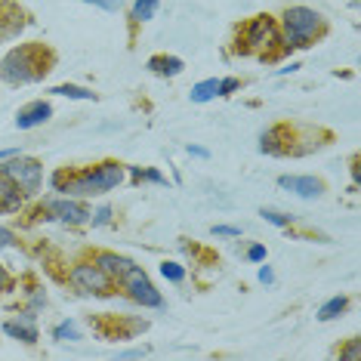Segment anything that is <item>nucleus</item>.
<instances>
[{"instance_id": "b1692460", "label": "nucleus", "mask_w": 361, "mask_h": 361, "mask_svg": "<svg viewBox=\"0 0 361 361\" xmlns=\"http://www.w3.org/2000/svg\"><path fill=\"white\" fill-rule=\"evenodd\" d=\"M108 219H112V207H99V210L90 216V223H93V225H105Z\"/></svg>"}, {"instance_id": "f257e3e1", "label": "nucleus", "mask_w": 361, "mask_h": 361, "mask_svg": "<svg viewBox=\"0 0 361 361\" xmlns=\"http://www.w3.org/2000/svg\"><path fill=\"white\" fill-rule=\"evenodd\" d=\"M124 182V164L121 161H99L93 167L84 170H56L50 179V186L56 192L77 195V198H90V195H105L112 188H118Z\"/></svg>"}, {"instance_id": "2f4dec72", "label": "nucleus", "mask_w": 361, "mask_h": 361, "mask_svg": "<svg viewBox=\"0 0 361 361\" xmlns=\"http://www.w3.org/2000/svg\"><path fill=\"white\" fill-rule=\"evenodd\" d=\"M19 155V149H0V161H7V158Z\"/></svg>"}, {"instance_id": "cd10ccee", "label": "nucleus", "mask_w": 361, "mask_h": 361, "mask_svg": "<svg viewBox=\"0 0 361 361\" xmlns=\"http://www.w3.org/2000/svg\"><path fill=\"white\" fill-rule=\"evenodd\" d=\"M13 244H16V235L10 229H3V225H0V250H3V247H13Z\"/></svg>"}, {"instance_id": "7c9ffc66", "label": "nucleus", "mask_w": 361, "mask_h": 361, "mask_svg": "<svg viewBox=\"0 0 361 361\" xmlns=\"http://www.w3.org/2000/svg\"><path fill=\"white\" fill-rule=\"evenodd\" d=\"M188 155H192V158H210V151L201 149V145H188Z\"/></svg>"}, {"instance_id": "4468645a", "label": "nucleus", "mask_w": 361, "mask_h": 361, "mask_svg": "<svg viewBox=\"0 0 361 361\" xmlns=\"http://www.w3.org/2000/svg\"><path fill=\"white\" fill-rule=\"evenodd\" d=\"M346 309H349V297H334L318 309V321H334V318H340Z\"/></svg>"}, {"instance_id": "9d476101", "label": "nucleus", "mask_w": 361, "mask_h": 361, "mask_svg": "<svg viewBox=\"0 0 361 361\" xmlns=\"http://www.w3.org/2000/svg\"><path fill=\"white\" fill-rule=\"evenodd\" d=\"M50 114H53L50 102L34 99V102H28V105H22L19 112H16V127H19V130H32V127L47 124V121H50Z\"/></svg>"}, {"instance_id": "0eeeda50", "label": "nucleus", "mask_w": 361, "mask_h": 361, "mask_svg": "<svg viewBox=\"0 0 361 361\" xmlns=\"http://www.w3.org/2000/svg\"><path fill=\"white\" fill-rule=\"evenodd\" d=\"M69 281L84 293H93V297H112L114 293V278L108 272H102L93 260L90 262H75L69 272Z\"/></svg>"}, {"instance_id": "9b49d317", "label": "nucleus", "mask_w": 361, "mask_h": 361, "mask_svg": "<svg viewBox=\"0 0 361 361\" xmlns=\"http://www.w3.org/2000/svg\"><path fill=\"white\" fill-rule=\"evenodd\" d=\"M281 188H290L299 198H321L324 195V182L318 176H281L278 179Z\"/></svg>"}, {"instance_id": "f8f14e48", "label": "nucleus", "mask_w": 361, "mask_h": 361, "mask_svg": "<svg viewBox=\"0 0 361 361\" xmlns=\"http://www.w3.org/2000/svg\"><path fill=\"white\" fill-rule=\"evenodd\" d=\"M93 262L102 269V272L112 275L114 281H118L121 275H124V269L130 266V260H127V256H118V253H112V250H96V253H93Z\"/></svg>"}, {"instance_id": "20e7f679", "label": "nucleus", "mask_w": 361, "mask_h": 361, "mask_svg": "<svg viewBox=\"0 0 361 361\" xmlns=\"http://www.w3.org/2000/svg\"><path fill=\"white\" fill-rule=\"evenodd\" d=\"M278 44H284L281 40V28H278V22L272 19V16H253L250 22H244L241 25V32H238V47H235V53H262L266 56V50H275Z\"/></svg>"}, {"instance_id": "4be33fe9", "label": "nucleus", "mask_w": 361, "mask_h": 361, "mask_svg": "<svg viewBox=\"0 0 361 361\" xmlns=\"http://www.w3.org/2000/svg\"><path fill=\"white\" fill-rule=\"evenodd\" d=\"M238 87H241V81H238V77H223V81H219V96L235 93Z\"/></svg>"}, {"instance_id": "f03ea898", "label": "nucleus", "mask_w": 361, "mask_h": 361, "mask_svg": "<svg viewBox=\"0 0 361 361\" xmlns=\"http://www.w3.org/2000/svg\"><path fill=\"white\" fill-rule=\"evenodd\" d=\"M56 65V53L47 44H19L0 59V81L7 84H34L47 77Z\"/></svg>"}, {"instance_id": "2eb2a0df", "label": "nucleus", "mask_w": 361, "mask_h": 361, "mask_svg": "<svg viewBox=\"0 0 361 361\" xmlns=\"http://www.w3.org/2000/svg\"><path fill=\"white\" fill-rule=\"evenodd\" d=\"M158 3H161V0H136V3H133V13H130L133 25H142V22L155 19Z\"/></svg>"}, {"instance_id": "6ab92c4d", "label": "nucleus", "mask_w": 361, "mask_h": 361, "mask_svg": "<svg viewBox=\"0 0 361 361\" xmlns=\"http://www.w3.org/2000/svg\"><path fill=\"white\" fill-rule=\"evenodd\" d=\"M161 275H164L167 281H173V284L186 281V269H182L179 262H161Z\"/></svg>"}, {"instance_id": "1a4fd4ad", "label": "nucleus", "mask_w": 361, "mask_h": 361, "mask_svg": "<svg viewBox=\"0 0 361 361\" xmlns=\"http://www.w3.org/2000/svg\"><path fill=\"white\" fill-rule=\"evenodd\" d=\"M3 334L13 336V340H22L25 346H34V343L40 340L38 318H34L32 312H25V315H19V318H10V321H3Z\"/></svg>"}, {"instance_id": "393cba45", "label": "nucleus", "mask_w": 361, "mask_h": 361, "mask_svg": "<svg viewBox=\"0 0 361 361\" xmlns=\"http://www.w3.org/2000/svg\"><path fill=\"white\" fill-rule=\"evenodd\" d=\"M340 358H352V361H358L361 358V349H358V340H352L346 349H340Z\"/></svg>"}, {"instance_id": "a211bd4d", "label": "nucleus", "mask_w": 361, "mask_h": 361, "mask_svg": "<svg viewBox=\"0 0 361 361\" xmlns=\"http://www.w3.org/2000/svg\"><path fill=\"white\" fill-rule=\"evenodd\" d=\"M53 340H59V343H77V340H81V330H77L75 321H62V324H56V327H53Z\"/></svg>"}, {"instance_id": "c85d7f7f", "label": "nucleus", "mask_w": 361, "mask_h": 361, "mask_svg": "<svg viewBox=\"0 0 361 361\" xmlns=\"http://www.w3.org/2000/svg\"><path fill=\"white\" fill-rule=\"evenodd\" d=\"M10 287H13V275H10L7 269L0 266V293H3V290H10Z\"/></svg>"}, {"instance_id": "c756f323", "label": "nucleus", "mask_w": 361, "mask_h": 361, "mask_svg": "<svg viewBox=\"0 0 361 361\" xmlns=\"http://www.w3.org/2000/svg\"><path fill=\"white\" fill-rule=\"evenodd\" d=\"M260 281H262V284H272V281H275V272H272L269 266H260Z\"/></svg>"}, {"instance_id": "f3484780", "label": "nucleus", "mask_w": 361, "mask_h": 361, "mask_svg": "<svg viewBox=\"0 0 361 361\" xmlns=\"http://www.w3.org/2000/svg\"><path fill=\"white\" fill-rule=\"evenodd\" d=\"M53 96H69V99H96L93 90L87 87H77V84H62V87H53Z\"/></svg>"}, {"instance_id": "6e6552de", "label": "nucleus", "mask_w": 361, "mask_h": 361, "mask_svg": "<svg viewBox=\"0 0 361 361\" xmlns=\"http://www.w3.org/2000/svg\"><path fill=\"white\" fill-rule=\"evenodd\" d=\"M40 213H47V219H59L65 225H87L93 213L87 210L84 204L77 201H69V198H59V201H44Z\"/></svg>"}, {"instance_id": "39448f33", "label": "nucleus", "mask_w": 361, "mask_h": 361, "mask_svg": "<svg viewBox=\"0 0 361 361\" xmlns=\"http://www.w3.org/2000/svg\"><path fill=\"white\" fill-rule=\"evenodd\" d=\"M118 281H121L124 293L133 299V303L145 306V309H161V306H164L161 290H158V287L151 284V278L145 275V269L136 266V262H130V266L124 269V275H121Z\"/></svg>"}, {"instance_id": "ddd939ff", "label": "nucleus", "mask_w": 361, "mask_h": 361, "mask_svg": "<svg viewBox=\"0 0 361 361\" xmlns=\"http://www.w3.org/2000/svg\"><path fill=\"white\" fill-rule=\"evenodd\" d=\"M182 69H186V65L176 56H151L149 59V71H155V75H161V77H176Z\"/></svg>"}, {"instance_id": "423d86ee", "label": "nucleus", "mask_w": 361, "mask_h": 361, "mask_svg": "<svg viewBox=\"0 0 361 361\" xmlns=\"http://www.w3.org/2000/svg\"><path fill=\"white\" fill-rule=\"evenodd\" d=\"M0 173L7 176L22 195H28V198L38 195L40 182H44V167H40V161H34V158H22V155L7 158V164L0 167Z\"/></svg>"}, {"instance_id": "a878e982", "label": "nucleus", "mask_w": 361, "mask_h": 361, "mask_svg": "<svg viewBox=\"0 0 361 361\" xmlns=\"http://www.w3.org/2000/svg\"><path fill=\"white\" fill-rule=\"evenodd\" d=\"M247 260L250 262H262L266 260V247H262V244H253V247L247 250Z\"/></svg>"}, {"instance_id": "7ed1b4c3", "label": "nucleus", "mask_w": 361, "mask_h": 361, "mask_svg": "<svg viewBox=\"0 0 361 361\" xmlns=\"http://www.w3.org/2000/svg\"><path fill=\"white\" fill-rule=\"evenodd\" d=\"M281 32H284V47L287 50H303V47H312L318 38L327 34V25H324L321 13L309 7H287L284 16H281Z\"/></svg>"}, {"instance_id": "5701e85b", "label": "nucleus", "mask_w": 361, "mask_h": 361, "mask_svg": "<svg viewBox=\"0 0 361 361\" xmlns=\"http://www.w3.org/2000/svg\"><path fill=\"white\" fill-rule=\"evenodd\" d=\"M213 235H219V238H238V235H241V229H238V225H213Z\"/></svg>"}, {"instance_id": "dca6fc26", "label": "nucleus", "mask_w": 361, "mask_h": 361, "mask_svg": "<svg viewBox=\"0 0 361 361\" xmlns=\"http://www.w3.org/2000/svg\"><path fill=\"white\" fill-rule=\"evenodd\" d=\"M219 96V81L216 77H207V81L195 84L192 87V102H210Z\"/></svg>"}, {"instance_id": "412c9836", "label": "nucleus", "mask_w": 361, "mask_h": 361, "mask_svg": "<svg viewBox=\"0 0 361 361\" xmlns=\"http://www.w3.org/2000/svg\"><path fill=\"white\" fill-rule=\"evenodd\" d=\"M260 216H266L272 225H281V229H287L290 225V216H284V213H278V210H260Z\"/></svg>"}, {"instance_id": "bb28decb", "label": "nucleus", "mask_w": 361, "mask_h": 361, "mask_svg": "<svg viewBox=\"0 0 361 361\" xmlns=\"http://www.w3.org/2000/svg\"><path fill=\"white\" fill-rule=\"evenodd\" d=\"M87 3H96V7H102V10H108V13H114V10H121V3H124V0H87Z\"/></svg>"}, {"instance_id": "aec40b11", "label": "nucleus", "mask_w": 361, "mask_h": 361, "mask_svg": "<svg viewBox=\"0 0 361 361\" xmlns=\"http://www.w3.org/2000/svg\"><path fill=\"white\" fill-rule=\"evenodd\" d=\"M130 173H133V179L136 182H142V179H149V182H158V186H167V179H164L158 170H142V167H130Z\"/></svg>"}]
</instances>
